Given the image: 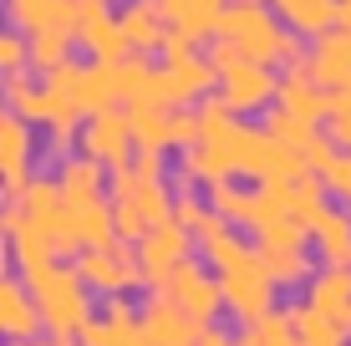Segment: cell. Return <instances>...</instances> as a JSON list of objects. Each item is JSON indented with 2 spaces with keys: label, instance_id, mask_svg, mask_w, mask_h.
Returning <instances> with one entry per match:
<instances>
[{
  "label": "cell",
  "instance_id": "6da1fadb",
  "mask_svg": "<svg viewBox=\"0 0 351 346\" xmlns=\"http://www.w3.org/2000/svg\"><path fill=\"white\" fill-rule=\"evenodd\" d=\"M214 36H229V41L260 66H306L311 62V51L300 46V36L290 31L280 21V10L265 5V0H229Z\"/></svg>",
  "mask_w": 351,
  "mask_h": 346
},
{
  "label": "cell",
  "instance_id": "7a4b0ae2",
  "mask_svg": "<svg viewBox=\"0 0 351 346\" xmlns=\"http://www.w3.org/2000/svg\"><path fill=\"white\" fill-rule=\"evenodd\" d=\"M112 219H117V240L138 245L153 224L173 219V194H168L163 173H143L138 163L112 169Z\"/></svg>",
  "mask_w": 351,
  "mask_h": 346
},
{
  "label": "cell",
  "instance_id": "3957f363",
  "mask_svg": "<svg viewBox=\"0 0 351 346\" xmlns=\"http://www.w3.org/2000/svg\"><path fill=\"white\" fill-rule=\"evenodd\" d=\"M36 306H41V321L51 336H77L92 321V285L82 280L77 265H41L36 275H26Z\"/></svg>",
  "mask_w": 351,
  "mask_h": 346
},
{
  "label": "cell",
  "instance_id": "277c9868",
  "mask_svg": "<svg viewBox=\"0 0 351 346\" xmlns=\"http://www.w3.org/2000/svg\"><path fill=\"white\" fill-rule=\"evenodd\" d=\"M219 285H224V306L245 321V326H255L260 316L275 311V280H270V270H265V260H260V245L250 249L245 260H234L229 270H219Z\"/></svg>",
  "mask_w": 351,
  "mask_h": 346
},
{
  "label": "cell",
  "instance_id": "5b68a950",
  "mask_svg": "<svg viewBox=\"0 0 351 346\" xmlns=\"http://www.w3.org/2000/svg\"><path fill=\"white\" fill-rule=\"evenodd\" d=\"M77 270H82V280H87L97 295H128L132 285H148V280H143L138 245H128V240L87 245V249L77 255Z\"/></svg>",
  "mask_w": 351,
  "mask_h": 346
},
{
  "label": "cell",
  "instance_id": "8992f818",
  "mask_svg": "<svg viewBox=\"0 0 351 346\" xmlns=\"http://www.w3.org/2000/svg\"><path fill=\"white\" fill-rule=\"evenodd\" d=\"M158 291H163L173 306H184V311L199 321V326H214V316L229 311V306H224V285H219V275H209V270H204L193 255L184 260V265L168 270V280L158 285Z\"/></svg>",
  "mask_w": 351,
  "mask_h": 346
},
{
  "label": "cell",
  "instance_id": "52a82bcc",
  "mask_svg": "<svg viewBox=\"0 0 351 346\" xmlns=\"http://www.w3.org/2000/svg\"><path fill=\"white\" fill-rule=\"evenodd\" d=\"M138 138H132V117L128 107H107V112H92L87 123H82V153L97 163H107V169H128L132 158H138Z\"/></svg>",
  "mask_w": 351,
  "mask_h": 346
},
{
  "label": "cell",
  "instance_id": "ba28073f",
  "mask_svg": "<svg viewBox=\"0 0 351 346\" xmlns=\"http://www.w3.org/2000/svg\"><path fill=\"white\" fill-rule=\"evenodd\" d=\"M199 249V234L184 230L178 219H163V224H153L148 234L138 240V260H143V280L158 291V285L168 280V270L173 265H184V260Z\"/></svg>",
  "mask_w": 351,
  "mask_h": 346
},
{
  "label": "cell",
  "instance_id": "9c48e42d",
  "mask_svg": "<svg viewBox=\"0 0 351 346\" xmlns=\"http://www.w3.org/2000/svg\"><path fill=\"white\" fill-rule=\"evenodd\" d=\"M219 82V66L209 56H173L158 66V102L163 107H199Z\"/></svg>",
  "mask_w": 351,
  "mask_h": 346
},
{
  "label": "cell",
  "instance_id": "30bf717a",
  "mask_svg": "<svg viewBox=\"0 0 351 346\" xmlns=\"http://www.w3.org/2000/svg\"><path fill=\"white\" fill-rule=\"evenodd\" d=\"M31 127L36 123L5 107V117H0V184H5V199H21L31 184V153H36Z\"/></svg>",
  "mask_w": 351,
  "mask_h": 346
},
{
  "label": "cell",
  "instance_id": "8fae6325",
  "mask_svg": "<svg viewBox=\"0 0 351 346\" xmlns=\"http://www.w3.org/2000/svg\"><path fill=\"white\" fill-rule=\"evenodd\" d=\"M219 97L229 102V112H255V107H275V97H280V77H275L270 66L260 62H239L219 71Z\"/></svg>",
  "mask_w": 351,
  "mask_h": 346
},
{
  "label": "cell",
  "instance_id": "7c38bea8",
  "mask_svg": "<svg viewBox=\"0 0 351 346\" xmlns=\"http://www.w3.org/2000/svg\"><path fill=\"white\" fill-rule=\"evenodd\" d=\"M0 331H5V341H36L46 331L41 306H36L26 275H10V270L0 280Z\"/></svg>",
  "mask_w": 351,
  "mask_h": 346
},
{
  "label": "cell",
  "instance_id": "4fadbf2b",
  "mask_svg": "<svg viewBox=\"0 0 351 346\" xmlns=\"http://www.w3.org/2000/svg\"><path fill=\"white\" fill-rule=\"evenodd\" d=\"M143 331L153 336V346H199V336H204L199 321H193L184 306H173L163 291L143 306Z\"/></svg>",
  "mask_w": 351,
  "mask_h": 346
},
{
  "label": "cell",
  "instance_id": "5bb4252c",
  "mask_svg": "<svg viewBox=\"0 0 351 346\" xmlns=\"http://www.w3.org/2000/svg\"><path fill=\"white\" fill-rule=\"evenodd\" d=\"M77 46L92 56V62H123V56L132 51L123 21L107 16V10H87V16H77Z\"/></svg>",
  "mask_w": 351,
  "mask_h": 346
},
{
  "label": "cell",
  "instance_id": "9a60e30c",
  "mask_svg": "<svg viewBox=\"0 0 351 346\" xmlns=\"http://www.w3.org/2000/svg\"><path fill=\"white\" fill-rule=\"evenodd\" d=\"M56 184H62L66 204H97V199H107V188H112V169L87 158V153H77V158H66L62 169H56Z\"/></svg>",
  "mask_w": 351,
  "mask_h": 346
},
{
  "label": "cell",
  "instance_id": "2e32d148",
  "mask_svg": "<svg viewBox=\"0 0 351 346\" xmlns=\"http://www.w3.org/2000/svg\"><path fill=\"white\" fill-rule=\"evenodd\" d=\"M311 306H316L321 316H331L336 326H341V336L351 341V265H326L316 280H311Z\"/></svg>",
  "mask_w": 351,
  "mask_h": 346
},
{
  "label": "cell",
  "instance_id": "e0dca14e",
  "mask_svg": "<svg viewBox=\"0 0 351 346\" xmlns=\"http://www.w3.org/2000/svg\"><path fill=\"white\" fill-rule=\"evenodd\" d=\"M326 97H331V87H326L311 66H285L275 107H285V112H300V117H311V123H321V117H326Z\"/></svg>",
  "mask_w": 351,
  "mask_h": 346
},
{
  "label": "cell",
  "instance_id": "ac0fdd59",
  "mask_svg": "<svg viewBox=\"0 0 351 346\" xmlns=\"http://www.w3.org/2000/svg\"><path fill=\"white\" fill-rule=\"evenodd\" d=\"M5 16H10V26L16 31H56V26H66V31H77V0H5Z\"/></svg>",
  "mask_w": 351,
  "mask_h": 346
},
{
  "label": "cell",
  "instance_id": "d6986e66",
  "mask_svg": "<svg viewBox=\"0 0 351 346\" xmlns=\"http://www.w3.org/2000/svg\"><path fill=\"white\" fill-rule=\"evenodd\" d=\"M316 77L326 82V87H351V31H326V36H316V46H311V62H306Z\"/></svg>",
  "mask_w": 351,
  "mask_h": 346
},
{
  "label": "cell",
  "instance_id": "ffe728a7",
  "mask_svg": "<svg viewBox=\"0 0 351 346\" xmlns=\"http://www.w3.org/2000/svg\"><path fill=\"white\" fill-rule=\"evenodd\" d=\"M117 21H123V31H128V46L132 51H158L163 46V36H168V16H163V5L158 0H128L123 10H117Z\"/></svg>",
  "mask_w": 351,
  "mask_h": 346
},
{
  "label": "cell",
  "instance_id": "44dd1931",
  "mask_svg": "<svg viewBox=\"0 0 351 346\" xmlns=\"http://www.w3.org/2000/svg\"><path fill=\"white\" fill-rule=\"evenodd\" d=\"M77 102L82 112H107V107H123V87H117V62H87L77 71Z\"/></svg>",
  "mask_w": 351,
  "mask_h": 346
},
{
  "label": "cell",
  "instance_id": "7402d4cb",
  "mask_svg": "<svg viewBox=\"0 0 351 346\" xmlns=\"http://www.w3.org/2000/svg\"><path fill=\"white\" fill-rule=\"evenodd\" d=\"M311 245L326 265H351V209H326L316 224H311Z\"/></svg>",
  "mask_w": 351,
  "mask_h": 346
},
{
  "label": "cell",
  "instance_id": "603a6c76",
  "mask_svg": "<svg viewBox=\"0 0 351 346\" xmlns=\"http://www.w3.org/2000/svg\"><path fill=\"white\" fill-rule=\"evenodd\" d=\"M163 5V16H168V26H184L189 36H214L219 31V16H224V5L229 0H158Z\"/></svg>",
  "mask_w": 351,
  "mask_h": 346
},
{
  "label": "cell",
  "instance_id": "cb8c5ba5",
  "mask_svg": "<svg viewBox=\"0 0 351 346\" xmlns=\"http://www.w3.org/2000/svg\"><path fill=\"white\" fill-rule=\"evenodd\" d=\"M270 5L295 36H326L336 26V0H270Z\"/></svg>",
  "mask_w": 351,
  "mask_h": 346
},
{
  "label": "cell",
  "instance_id": "d4e9b609",
  "mask_svg": "<svg viewBox=\"0 0 351 346\" xmlns=\"http://www.w3.org/2000/svg\"><path fill=\"white\" fill-rule=\"evenodd\" d=\"M128 117H132V138H138V148H173V107L138 102V107H128Z\"/></svg>",
  "mask_w": 351,
  "mask_h": 346
},
{
  "label": "cell",
  "instance_id": "484cf974",
  "mask_svg": "<svg viewBox=\"0 0 351 346\" xmlns=\"http://www.w3.org/2000/svg\"><path fill=\"white\" fill-rule=\"evenodd\" d=\"M5 107L21 112L26 123L46 127V117H51V92H46V82H31L26 71H16V77H5Z\"/></svg>",
  "mask_w": 351,
  "mask_h": 346
},
{
  "label": "cell",
  "instance_id": "4316f807",
  "mask_svg": "<svg viewBox=\"0 0 351 346\" xmlns=\"http://www.w3.org/2000/svg\"><path fill=\"white\" fill-rule=\"evenodd\" d=\"M260 260L265 270H270L275 285H311V255L306 249H280V245H260Z\"/></svg>",
  "mask_w": 351,
  "mask_h": 346
},
{
  "label": "cell",
  "instance_id": "83f0119b",
  "mask_svg": "<svg viewBox=\"0 0 351 346\" xmlns=\"http://www.w3.org/2000/svg\"><path fill=\"white\" fill-rule=\"evenodd\" d=\"M71 46H77V31L56 26V31H36L31 36V71H51L71 62Z\"/></svg>",
  "mask_w": 351,
  "mask_h": 346
},
{
  "label": "cell",
  "instance_id": "f1b7e54d",
  "mask_svg": "<svg viewBox=\"0 0 351 346\" xmlns=\"http://www.w3.org/2000/svg\"><path fill=\"white\" fill-rule=\"evenodd\" d=\"M290 316H295V331H300V341L306 346H346V336H341V326H336L331 316H321L316 306H285Z\"/></svg>",
  "mask_w": 351,
  "mask_h": 346
},
{
  "label": "cell",
  "instance_id": "f546056e",
  "mask_svg": "<svg viewBox=\"0 0 351 346\" xmlns=\"http://www.w3.org/2000/svg\"><path fill=\"white\" fill-rule=\"evenodd\" d=\"M311 240V224L295 219V214H280V219H270L265 230H255V245H280V249H306Z\"/></svg>",
  "mask_w": 351,
  "mask_h": 346
},
{
  "label": "cell",
  "instance_id": "4dcf8cb0",
  "mask_svg": "<svg viewBox=\"0 0 351 346\" xmlns=\"http://www.w3.org/2000/svg\"><path fill=\"white\" fill-rule=\"evenodd\" d=\"M265 127H270V133L280 138L285 148H306V143L316 138V123H311V117H300V112H285V107H270Z\"/></svg>",
  "mask_w": 351,
  "mask_h": 346
},
{
  "label": "cell",
  "instance_id": "1f68e13d",
  "mask_svg": "<svg viewBox=\"0 0 351 346\" xmlns=\"http://www.w3.org/2000/svg\"><path fill=\"white\" fill-rule=\"evenodd\" d=\"M326 133H331L336 148H351V87H336L331 97H326Z\"/></svg>",
  "mask_w": 351,
  "mask_h": 346
},
{
  "label": "cell",
  "instance_id": "d6a6232c",
  "mask_svg": "<svg viewBox=\"0 0 351 346\" xmlns=\"http://www.w3.org/2000/svg\"><path fill=\"white\" fill-rule=\"evenodd\" d=\"M321 184H326V194H331L336 204L351 209V148H336V158L321 169Z\"/></svg>",
  "mask_w": 351,
  "mask_h": 346
},
{
  "label": "cell",
  "instance_id": "836d02e7",
  "mask_svg": "<svg viewBox=\"0 0 351 346\" xmlns=\"http://www.w3.org/2000/svg\"><path fill=\"white\" fill-rule=\"evenodd\" d=\"M0 66H5V77L31 71V36L26 31H5L0 36Z\"/></svg>",
  "mask_w": 351,
  "mask_h": 346
},
{
  "label": "cell",
  "instance_id": "e575fe53",
  "mask_svg": "<svg viewBox=\"0 0 351 346\" xmlns=\"http://www.w3.org/2000/svg\"><path fill=\"white\" fill-rule=\"evenodd\" d=\"M209 209L214 204H204L199 194H173V219L184 224V230H199V224L209 219Z\"/></svg>",
  "mask_w": 351,
  "mask_h": 346
},
{
  "label": "cell",
  "instance_id": "d590c367",
  "mask_svg": "<svg viewBox=\"0 0 351 346\" xmlns=\"http://www.w3.org/2000/svg\"><path fill=\"white\" fill-rule=\"evenodd\" d=\"M193 41H199V36H189L184 26H168L163 46H158V56H163V62H173V56H193Z\"/></svg>",
  "mask_w": 351,
  "mask_h": 346
},
{
  "label": "cell",
  "instance_id": "8d00e7d4",
  "mask_svg": "<svg viewBox=\"0 0 351 346\" xmlns=\"http://www.w3.org/2000/svg\"><path fill=\"white\" fill-rule=\"evenodd\" d=\"M77 341H82V346H117V336H112V326H107V316H92L87 326L77 331Z\"/></svg>",
  "mask_w": 351,
  "mask_h": 346
},
{
  "label": "cell",
  "instance_id": "74e56055",
  "mask_svg": "<svg viewBox=\"0 0 351 346\" xmlns=\"http://www.w3.org/2000/svg\"><path fill=\"white\" fill-rule=\"evenodd\" d=\"M199 346H239V336H224V331L204 326V336H199Z\"/></svg>",
  "mask_w": 351,
  "mask_h": 346
},
{
  "label": "cell",
  "instance_id": "f35d334b",
  "mask_svg": "<svg viewBox=\"0 0 351 346\" xmlns=\"http://www.w3.org/2000/svg\"><path fill=\"white\" fill-rule=\"evenodd\" d=\"M336 26L351 31V0H336Z\"/></svg>",
  "mask_w": 351,
  "mask_h": 346
},
{
  "label": "cell",
  "instance_id": "ab89813d",
  "mask_svg": "<svg viewBox=\"0 0 351 346\" xmlns=\"http://www.w3.org/2000/svg\"><path fill=\"white\" fill-rule=\"evenodd\" d=\"M117 346H153V336H148V331H143V326H138V331H132V336H123V341H117Z\"/></svg>",
  "mask_w": 351,
  "mask_h": 346
},
{
  "label": "cell",
  "instance_id": "60d3db41",
  "mask_svg": "<svg viewBox=\"0 0 351 346\" xmlns=\"http://www.w3.org/2000/svg\"><path fill=\"white\" fill-rule=\"evenodd\" d=\"M239 346H265V341H260V331H255V326H245V336H239Z\"/></svg>",
  "mask_w": 351,
  "mask_h": 346
}]
</instances>
